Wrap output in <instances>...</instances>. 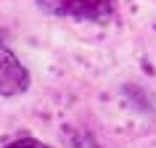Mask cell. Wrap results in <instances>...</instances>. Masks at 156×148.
Here are the masks:
<instances>
[{"label":"cell","mask_w":156,"mask_h":148,"mask_svg":"<svg viewBox=\"0 0 156 148\" xmlns=\"http://www.w3.org/2000/svg\"><path fill=\"white\" fill-rule=\"evenodd\" d=\"M45 13L80 21H108L116 13V0H37Z\"/></svg>","instance_id":"1"},{"label":"cell","mask_w":156,"mask_h":148,"mask_svg":"<svg viewBox=\"0 0 156 148\" xmlns=\"http://www.w3.org/2000/svg\"><path fill=\"white\" fill-rule=\"evenodd\" d=\"M29 87V72L8 48L0 45V95H21Z\"/></svg>","instance_id":"2"},{"label":"cell","mask_w":156,"mask_h":148,"mask_svg":"<svg viewBox=\"0 0 156 148\" xmlns=\"http://www.w3.org/2000/svg\"><path fill=\"white\" fill-rule=\"evenodd\" d=\"M5 148H50V146H45V143H40V140H34V138H19L13 143H8Z\"/></svg>","instance_id":"3"}]
</instances>
